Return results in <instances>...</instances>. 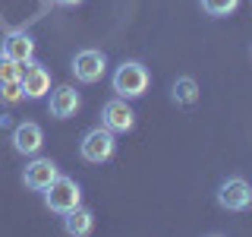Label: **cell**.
I'll return each mask as SVG.
<instances>
[{"instance_id":"obj_13","label":"cell","mask_w":252,"mask_h":237,"mask_svg":"<svg viewBox=\"0 0 252 237\" xmlns=\"http://www.w3.org/2000/svg\"><path fill=\"white\" fill-rule=\"evenodd\" d=\"M173 101L183 108H192L195 101H199V82H195L192 76H180L177 82H173Z\"/></svg>"},{"instance_id":"obj_10","label":"cell","mask_w":252,"mask_h":237,"mask_svg":"<svg viewBox=\"0 0 252 237\" xmlns=\"http://www.w3.org/2000/svg\"><path fill=\"white\" fill-rule=\"evenodd\" d=\"M51 98H47V111H51V117H57V120H69V117H76L79 105H82V98H79V92L73 85H57L54 92H47Z\"/></svg>"},{"instance_id":"obj_4","label":"cell","mask_w":252,"mask_h":237,"mask_svg":"<svg viewBox=\"0 0 252 237\" xmlns=\"http://www.w3.org/2000/svg\"><path fill=\"white\" fill-rule=\"evenodd\" d=\"M218 205L227 212H246L252 209V187L243 177H227L218 187Z\"/></svg>"},{"instance_id":"obj_7","label":"cell","mask_w":252,"mask_h":237,"mask_svg":"<svg viewBox=\"0 0 252 237\" xmlns=\"http://www.w3.org/2000/svg\"><path fill=\"white\" fill-rule=\"evenodd\" d=\"M57 164L51 161V158H41V155H32V161L22 168V184L29 190H35V193H44L47 187L57 180Z\"/></svg>"},{"instance_id":"obj_12","label":"cell","mask_w":252,"mask_h":237,"mask_svg":"<svg viewBox=\"0 0 252 237\" xmlns=\"http://www.w3.org/2000/svg\"><path fill=\"white\" fill-rule=\"evenodd\" d=\"M92 228H94V212L85 209V205H76V209H69L63 215V231L69 237H85L92 234Z\"/></svg>"},{"instance_id":"obj_9","label":"cell","mask_w":252,"mask_h":237,"mask_svg":"<svg viewBox=\"0 0 252 237\" xmlns=\"http://www.w3.org/2000/svg\"><path fill=\"white\" fill-rule=\"evenodd\" d=\"M0 54H6V57L16 60V63H29L35 57V38H32L26 29H13V32H6L3 41H0Z\"/></svg>"},{"instance_id":"obj_16","label":"cell","mask_w":252,"mask_h":237,"mask_svg":"<svg viewBox=\"0 0 252 237\" xmlns=\"http://www.w3.org/2000/svg\"><path fill=\"white\" fill-rule=\"evenodd\" d=\"M26 95H22V82L16 79V82H0V101L3 105H16V101H22Z\"/></svg>"},{"instance_id":"obj_15","label":"cell","mask_w":252,"mask_h":237,"mask_svg":"<svg viewBox=\"0 0 252 237\" xmlns=\"http://www.w3.org/2000/svg\"><path fill=\"white\" fill-rule=\"evenodd\" d=\"M22 67H26V63H16V60L6 57V54H0V82H16V79L22 76Z\"/></svg>"},{"instance_id":"obj_2","label":"cell","mask_w":252,"mask_h":237,"mask_svg":"<svg viewBox=\"0 0 252 237\" xmlns=\"http://www.w3.org/2000/svg\"><path fill=\"white\" fill-rule=\"evenodd\" d=\"M44 205L54 215H66L69 209L82 205V187L73 177H66V174H57V180L44 190Z\"/></svg>"},{"instance_id":"obj_17","label":"cell","mask_w":252,"mask_h":237,"mask_svg":"<svg viewBox=\"0 0 252 237\" xmlns=\"http://www.w3.org/2000/svg\"><path fill=\"white\" fill-rule=\"evenodd\" d=\"M54 3H57V6H79L82 0H54Z\"/></svg>"},{"instance_id":"obj_6","label":"cell","mask_w":252,"mask_h":237,"mask_svg":"<svg viewBox=\"0 0 252 237\" xmlns=\"http://www.w3.org/2000/svg\"><path fill=\"white\" fill-rule=\"evenodd\" d=\"M101 126H107L110 133H129L136 126V111L129 108L126 98H110L104 108H101Z\"/></svg>"},{"instance_id":"obj_8","label":"cell","mask_w":252,"mask_h":237,"mask_svg":"<svg viewBox=\"0 0 252 237\" xmlns=\"http://www.w3.org/2000/svg\"><path fill=\"white\" fill-rule=\"evenodd\" d=\"M19 82H22V95L32 98V101H38V98H44V95L51 92V70L32 57L26 67H22Z\"/></svg>"},{"instance_id":"obj_5","label":"cell","mask_w":252,"mask_h":237,"mask_svg":"<svg viewBox=\"0 0 252 237\" xmlns=\"http://www.w3.org/2000/svg\"><path fill=\"white\" fill-rule=\"evenodd\" d=\"M73 76L79 79V82H85V85H92V82H98L101 76H104V70H107V57H104V51H94V47H85V51H79L76 57H73Z\"/></svg>"},{"instance_id":"obj_14","label":"cell","mask_w":252,"mask_h":237,"mask_svg":"<svg viewBox=\"0 0 252 237\" xmlns=\"http://www.w3.org/2000/svg\"><path fill=\"white\" fill-rule=\"evenodd\" d=\"M202 10L208 16H215V19H220V16H230L236 6H240V0H199Z\"/></svg>"},{"instance_id":"obj_11","label":"cell","mask_w":252,"mask_h":237,"mask_svg":"<svg viewBox=\"0 0 252 237\" xmlns=\"http://www.w3.org/2000/svg\"><path fill=\"white\" fill-rule=\"evenodd\" d=\"M44 146V130L32 120H22L13 126V149L19 155H38Z\"/></svg>"},{"instance_id":"obj_3","label":"cell","mask_w":252,"mask_h":237,"mask_svg":"<svg viewBox=\"0 0 252 237\" xmlns=\"http://www.w3.org/2000/svg\"><path fill=\"white\" fill-rule=\"evenodd\" d=\"M117 152V133H110L107 126H92L79 142V155L89 164H104Z\"/></svg>"},{"instance_id":"obj_1","label":"cell","mask_w":252,"mask_h":237,"mask_svg":"<svg viewBox=\"0 0 252 237\" xmlns=\"http://www.w3.org/2000/svg\"><path fill=\"white\" fill-rule=\"evenodd\" d=\"M148 82H152V73H148V67H145V63H139V60H123L120 67H117L114 79H110L114 92L120 95V98H126V101L145 95Z\"/></svg>"}]
</instances>
